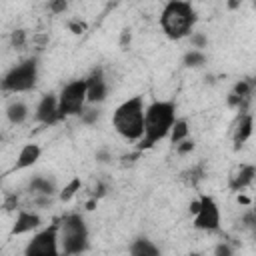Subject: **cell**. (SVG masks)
<instances>
[{"label": "cell", "mask_w": 256, "mask_h": 256, "mask_svg": "<svg viewBox=\"0 0 256 256\" xmlns=\"http://www.w3.org/2000/svg\"><path fill=\"white\" fill-rule=\"evenodd\" d=\"M38 78V62L36 58H28L16 68H12L2 80H0V90L4 92H26L34 88Z\"/></svg>", "instance_id": "cell-5"}, {"label": "cell", "mask_w": 256, "mask_h": 256, "mask_svg": "<svg viewBox=\"0 0 256 256\" xmlns=\"http://www.w3.org/2000/svg\"><path fill=\"white\" fill-rule=\"evenodd\" d=\"M80 178H72L64 188H62V192H60V200L62 202H68V200H72L74 198V194L80 190Z\"/></svg>", "instance_id": "cell-20"}, {"label": "cell", "mask_w": 256, "mask_h": 256, "mask_svg": "<svg viewBox=\"0 0 256 256\" xmlns=\"http://www.w3.org/2000/svg\"><path fill=\"white\" fill-rule=\"evenodd\" d=\"M106 98V80L102 68L92 70V74L86 78V102L88 104H98Z\"/></svg>", "instance_id": "cell-9"}, {"label": "cell", "mask_w": 256, "mask_h": 256, "mask_svg": "<svg viewBox=\"0 0 256 256\" xmlns=\"http://www.w3.org/2000/svg\"><path fill=\"white\" fill-rule=\"evenodd\" d=\"M104 194H106V186H104V184H98V186L94 188V192H92V198L98 200V198H102Z\"/></svg>", "instance_id": "cell-31"}, {"label": "cell", "mask_w": 256, "mask_h": 256, "mask_svg": "<svg viewBox=\"0 0 256 256\" xmlns=\"http://www.w3.org/2000/svg\"><path fill=\"white\" fill-rule=\"evenodd\" d=\"M254 222H256V220H254V214H252V212H248V214L244 216V224H246L248 228H252V226H254Z\"/></svg>", "instance_id": "cell-32"}, {"label": "cell", "mask_w": 256, "mask_h": 256, "mask_svg": "<svg viewBox=\"0 0 256 256\" xmlns=\"http://www.w3.org/2000/svg\"><path fill=\"white\" fill-rule=\"evenodd\" d=\"M40 154H42V150H40L38 144H26V146H22V150H20V154H18V158H16L14 168H16V170H24V168L34 166V164L38 162Z\"/></svg>", "instance_id": "cell-14"}, {"label": "cell", "mask_w": 256, "mask_h": 256, "mask_svg": "<svg viewBox=\"0 0 256 256\" xmlns=\"http://www.w3.org/2000/svg\"><path fill=\"white\" fill-rule=\"evenodd\" d=\"M28 188H30V192H36V194H48V196H52V194L56 192V184H54V180H48V178H44V176H36V178H32L30 184H28Z\"/></svg>", "instance_id": "cell-16"}, {"label": "cell", "mask_w": 256, "mask_h": 256, "mask_svg": "<svg viewBox=\"0 0 256 256\" xmlns=\"http://www.w3.org/2000/svg\"><path fill=\"white\" fill-rule=\"evenodd\" d=\"M40 226V216L34 214V212H28V210H20L14 224H12V230H10V236H18V234H26V232H32Z\"/></svg>", "instance_id": "cell-11"}, {"label": "cell", "mask_w": 256, "mask_h": 256, "mask_svg": "<svg viewBox=\"0 0 256 256\" xmlns=\"http://www.w3.org/2000/svg\"><path fill=\"white\" fill-rule=\"evenodd\" d=\"M10 44L14 48H24V44H26V32L24 30H14L12 36H10Z\"/></svg>", "instance_id": "cell-23"}, {"label": "cell", "mask_w": 256, "mask_h": 256, "mask_svg": "<svg viewBox=\"0 0 256 256\" xmlns=\"http://www.w3.org/2000/svg\"><path fill=\"white\" fill-rule=\"evenodd\" d=\"M66 6H68V0H48V8H50L52 14H60V12H64Z\"/></svg>", "instance_id": "cell-24"}, {"label": "cell", "mask_w": 256, "mask_h": 256, "mask_svg": "<svg viewBox=\"0 0 256 256\" xmlns=\"http://www.w3.org/2000/svg\"><path fill=\"white\" fill-rule=\"evenodd\" d=\"M6 116L12 124H22L26 118H28V108L24 102H12L8 108H6Z\"/></svg>", "instance_id": "cell-17"}, {"label": "cell", "mask_w": 256, "mask_h": 256, "mask_svg": "<svg viewBox=\"0 0 256 256\" xmlns=\"http://www.w3.org/2000/svg\"><path fill=\"white\" fill-rule=\"evenodd\" d=\"M194 228L216 232L220 228V210L212 196L202 194L198 198V210L194 212Z\"/></svg>", "instance_id": "cell-8"}, {"label": "cell", "mask_w": 256, "mask_h": 256, "mask_svg": "<svg viewBox=\"0 0 256 256\" xmlns=\"http://www.w3.org/2000/svg\"><path fill=\"white\" fill-rule=\"evenodd\" d=\"M254 174H256V168H254L252 164H242V166H240V168L230 176V188H232L234 192L244 190L246 186H250V184H252Z\"/></svg>", "instance_id": "cell-12"}, {"label": "cell", "mask_w": 256, "mask_h": 256, "mask_svg": "<svg viewBox=\"0 0 256 256\" xmlns=\"http://www.w3.org/2000/svg\"><path fill=\"white\" fill-rule=\"evenodd\" d=\"M168 134H170L172 144H178L180 140H184L188 136V122L186 120H174V124H172Z\"/></svg>", "instance_id": "cell-18"}, {"label": "cell", "mask_w": 256, "mask_h": 256, "mask_svg": "<svg viewBox=\"0 0 256 256\" xmlns=\"http://www.w3.org/2000/svg\"><path fill=\"white\" fill-rule=\"evenodd\" d=\"M96 158H98V162H108V160H110V154L102 150V152H98V154H96Z\"/></svg>", "instance_id": "cell-33"}, {"label": "cell", "mask_w": 256, "mask_h": 256, "mask_svg": "<svg viewBox=\"0 0 256 256\" xmlns=\"http://www.w3.org/2000/svg\"><path fill=\"white\" fill-rule=\"evenodd\" d=\"M190 42H192V46H194V48H204V46L208 44L206 36H204V34H200V32H194V34H192V38H190Z\"/></svg>", "instance_id": "cell-25"}, {"label": "cell", "mask_w": 256, "mask_h": 256, "mask_svg": "<svg viewBox=\"0 0 256 256\" xmlns=\"http://www.w3.org/2000/svg\"><path fill=\"white\" fill-rule=\"evenodd\" d=\"M80 118H82L84 124H94L100 118V110H96V108H84L80 112Z\"/></svg>", "instance_id": "cell-22"}, {"label": "cell", "mask_w": 256, "mask_h": 256, "mask_svg": "<svg viewBox=\"0 0 256 256\" xmlns=\"http://www.w3.org/2000/svg\"><path fill=\"white\" fill-rule=\"evenodd\" d=\"M252 126H254L252 114H250V112H242V114H240V120H238V124H236V128H234V148H236V150L250 138Z\"/></svg>", "instance_id": "cell-13"}, {"label": "cell", "mask_w": 256, "mask_h": 256, "mask_svg": "<svg viewBox=\"0 0 256 256\" xmlns=\"http://www.w3.org/2000/svg\"><path fill=\"white\" fill-rule=\"evenodd\" d=\"M16 206H18V196L16 194H10L6 198V202H4V210H14Z\"/></svg>", "instance_id": "cell-28"}, {"label": "cell", "mask_w": 256, "mask_h": 256, "mask_svg": "<svg viewBox=\"0 0 256 256\" xmlns=\"http://www.w3.org/2000/svg\"><path fill=\"white\" fill-rule=\"evenodd\" d=\"M68 28H70V32L80 34V32H84V30H86V24H82V22H70V24H68Z\"/></svg>", "instance_id": "cell-30"}, {"label": "cell", "mask_w": 256, "mask_h": 256, "mask_svg": "<svg viewBox=\"0 0 256 256\" xmlns=\"http://www.w3.org/2000/svg\"><path fill=\"white\" fill-rule=\"evenodd\" d=\"M86 104V80H74L66 84L58 96V118L80 116Z\"/></svg>", "instance_id": "cell-6"}, {"label": "cell", "mask_w": 256, "mask_h": 256, "mask_svg": "<svg viewBox=\"0 0 256 256\" xmlns=\"http://www.w3.org/2000/svg\"><path fill=\"white\" fill-rule=\"evenodd\" d=\"M196 210H198V200H196V202H192V204H190V212H192V214H194V212H196Z\"/></svg>", "instance_id": "cell-37"}, {"label": "cell", "mask_w": 256, "mask_h": 256, "mask_svg": "<svg viewBox=\"0 0 256 256\" xmlns=\"http://www.w3.org/2000/svg\"><path fill=\"white\" fill-rule=\"evenodd\" d=\"M238 202H242V204H248V202H250V200H248V198H246V196H240V198H238Z\"/></svg>", "instance_id": "cell-38"}, {"label": "cell", "mask_w": 256, "mask_h": 256, "mask_svg": "<svg viewBox=\"0 0 256 256\" xmlns=\"http://www.w3.org/2000/svg\"><path fill=\"white\" fill-rule=\"evenodd\" d=\"M36 120L42 122V124H56L60 118H58V98L54 94H46L38 108H36Z\"/></svg>", "instance_id": "cell-10"}, {"label": "cell", "mask_w": 256, "mask_h": 256, "mask_svg": "<svg viewBox=\"0 0 256 256\" xmlns=\"http://www.w3.org/2000/svg\"><path fill=\"white\" fill-rule=\"evenodd\" d=\"M252 88H254V82H252V80H240V82L234 86V94L240 96V98H244V100H250Z\"/></svg>", "instance_id": "cell-21"}, {"label": "cell", "mask_w": 256, "mask_h": 256, "mask_svg": "<svg viewBox=\"0 0 256 256\" xmlns=\"http://www.w3.org/2000/svg\"><path fill=\"white\" fill-rule=\"evenodd\" d=\"M58 242L64 254H80L88 248V228L80 214L64 216L58 224Z\"/></svg>", "instance_id": "cell-4"}, {"label": "cell", "mask_w": 256, "mask_h": 256, "mask_svg": "<svg viewBox=\"0 0 256 256\" xmlns=\"http://www.w3.org/2000/svg\"><path fill=\"white\" fill-rule=\"evenodd\" d=\"M128 252L132 256H156L158 254V248L148 240V238H138L130 244Z\"/></svg>", "instance_id": "cell-15"}, {"label": "cell", "mask_w": 256, "mask_h": 256, "mask_svg": "<svg viewBox=\"0 0 256 256\" xmlns=\"http://www.w3.org/2000/svg\"><path fill=\"white\" fill-rule=\"evenodd\" d=\"M204 62H206V56H204V52H200V50H190V52L184 54V64H186L188 68L202 66Z\"/></svg>", "instance_id": "cell-19"}, {"label": "cell", "mask_w": 256, "mask_h": 256, "mask_svg": "<svg viewBox=\"0 0 256 256\" xmlns=\"http://www.w3.org/2000/svg\"><path fill=\"white\" fill-rule=\"evenodd\" d=\"M94 206H96V198L88 200V204H86V210H94Z\"/></svg>", "instance_id": "cell-35"}, {"label": "cell", "mask_w": 256, "mask_h": 256, "mask_svg": "<svg viewBox=\"0 0 256 256\" xmlns=\"http://www.w3.org/2000/svg\"><path fill=\"white\" fill-rule=\"evenodd\" d=\"M238 4H240V0H230V2H228V6H230L232 10H234V8H238Z\"/></svg>", "instance_id": "cell-36"}, {"label": "cell", "mask_w": 256, "mask_h": 256, "mask_svg": "<svg viewBox=\"0 0 256 256\" xmlns=\"http://www.w3.org/2000/svg\"><path fill=\"white\" fill-rule=\"evenodd\" d=\"M176 150H178L180 154L192 152V150H194V142H192V140H188V138H184V140H180V142L176 144Z\"/></svg>", "instance_id": "cell-26"}, {"label": "cell", "mask_w": 256, "mask_h": 256, "mask_svg": "<svg viewBox=\"0 0 256 256\" xmlns=\"http://www.w3.org/2000/svg\"><path fill=\"white\" fill-rule=\"evenodd\" d=\"M176 120V106L174 102L158 100L144 108V132L138 144V150L152 148L158 140L166 138L172 124Z\"/></svg>", "instance_id": "cell-1"}, {"label": "cell", "mask_w": 256, "mask_h": 256, "mask_svg": "<svg viewBox=\"0 0 256 256\" xmlns=\"http://www.w3.org/2000/svg\"><path fill=\"white\" fill-rule=\"evenodd\" d=\"M112 126L126 140H140L144 132V100L134 96L122 102L112 114Z\"/></svg>", "instance_id": "cell-3"}, {"label": "cell", "mask_w": 256, "mask_h": 256, "mask_svg": "<svg viewBox=\"0 0 256 256\" xmlns=\"http://www.w3.org/2000/svg\"><path fill=\"white\" fill-rule=\"evenodd\" d=\"M196 22V12L186 0H168L160 14V26L164 34L172 40H180L190 34Z\"/></svg>", "instance_id": "cell-2"}, {"label": "cell", "mask_w": 256, "mask_h": 256, "mask_svg": "<svg viewBox=\"0 0 256 256\" xmlns=\"http://www.w3.org/2000/svg\"><path fill=\"white\" fill-rule=\"evenodd\" d=\"M126 42H130V32H128V30L122 32V46H124Z\"/></svg>", "instance_id": "cell-34"}, {"label": "cell", "mask_w": 256, "mask_h": 256, "mask_svg": "<svg viewBox=\"0 0 256 256\" xmlns=\"http://www.w3.org/2000/svg\"><path fill=\"white\" fill-rule=\"evenodd\" d=\"M214 252H216L218 256H232V248H230L228 244H218V246L214 248Z\"/></svg>", "instance_id": "cell-29"}, {"label": "cell", "mask_w": 256, "mask_h": 256, "mask_svg": "<svg viewBox=\"0 0 256 256\" xmlns=\"http://www.w3.org/2000/svg\"><path fill=\"white\" fill-rule=\"evenodd\" d=\"M184 176H188V180H190L192 184H196V180H198V178H202V168H200V166H196V168H192V170L184 172Z\"/></svg>", "instance_id": "cell-27"}, {"label": "cell", "mask_w": 256, "mask_h": 256, "mask_svg": "<svg viewBox=\"0 0 256 256\" xmlns=\"http://www.w3.org/2000/svg\"><path fill=\"white\" fill-rule=\"evenodd\" d=\"M58 224L60 222H52L48 228L40 230L36 236H32V240L26 246V254L28 256H56L60 254V246H58Z\"/></svg>", "instance_id": "cell-7"}]
</instances>
